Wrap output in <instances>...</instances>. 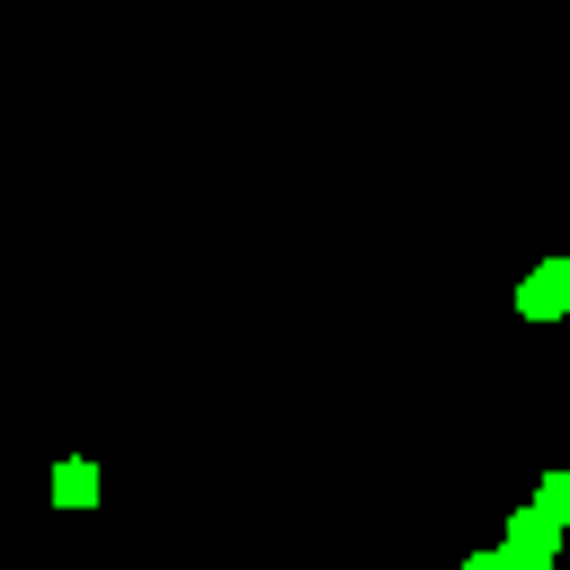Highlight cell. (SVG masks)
Instances as JSON below:
<instances>
[{"mask_svg":"<svg viewBox=\"0 0 570 570\" xmlns=\"http://www.w3.org/2000/svg\"><path fill=\"white\" fill-rule=\"evenodd\" d=\"M552 552H561V525H543L534 508H517V517L499 525V561H508V570H552Z\"/></svg>","mask_w":570,"mask_h":570,"instance_id":"obj_1","label":"cell"},{"mask_svg":"<svg viewBox=\"0 0 570 570\" xmlns=\"http://www.w3.org/2000/svg\"><path fill=\"white\" fill-rule=\"evenodd\" d=\"M517 312H525V321H561V312H570V258H543V267L517 285Z\"/></svg>","mask_w":570,"mask_h":570,"instance_id":"obj_2","label":"cell"},{"mask_svg":"<svg viewBox=\"0 0 570 570\" xmlns=\"http://www.w3.org/2000/svg\"><path fill=\"white\" fill-rule=\"evenodd\" d=\"M53 499H62V508H98V463L62 454V463H53Z\"/></svg>","mask_w":570,"mask_h":570,"instance_id":"obj_3","label":"cell"},{"mask_svg":"<svg viewBox=\"0 0 570 570\" xmlns=\"http://www.w3.org/2000/svg\"><path fill=\"white\" fill-rule=\"evenodd\" d=\"M534 517H543V525H570V472H543V490H534Z\"/></svg>","mask_w":570,"mask_h":570,"instance_id":"obj_4","label":"cell"},{"mask_svg":"<svg viewBox=\"0 0 570 570\" xmlns=\"http://www.w3.org/2000/svg\"><path fill=\"white\" fill-rule=\"evenodd\" d=\"M463 570H508V561H499V552H472V561H463Z\"/></svg>","mask_w":570,"mask_h":570,"instance_id":"obj_5","label":"cell"}]
</instances>
